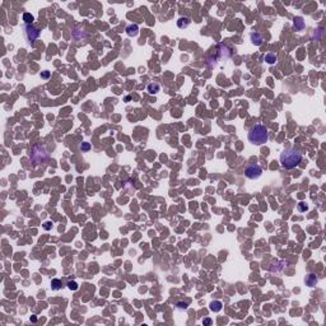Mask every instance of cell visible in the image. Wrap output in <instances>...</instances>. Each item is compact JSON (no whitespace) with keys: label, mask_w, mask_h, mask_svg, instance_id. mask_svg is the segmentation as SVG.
<instances>
[{"label":"cell","mask_w":326,"mask_h":326,"mask_svg":"<svg viewBox=\"0 0 326 326\" xmlns=\"http://www.w3.org/2000/svg\"><path fill=\"white\" fill-rule=\"evenodd\" d=\"M302 161V153L298 149L291 148L280 153V163L285 170H292L297 167Z\"/></svg>","instance_id":"6da1fadb"},{"label":"cell","mask_w":326,"mask_h":326,"mask_svg":"<svg viewBox=\"0 0 326 326\" xmlns=\"http://www.w3.org/2000/svg\"><path fill=\"white\" fill-rule=\"evenodd\" d=\"M249 142L254 145H263L268 142L269 139V133H268V128L263 124H256L254 125L250 131H249Z\"/></svg>","instance_id":"7a4b0ae2"},{"label":"cell","mask_w":326,"mask_h":326,"mask_svg":"<svg viewBox=\"0 0 326 326\" xmlns=\"http://www.w3.org/2000/svg\"><path fill=\"white\" fill-rule=\"evenodd\" d=\"M261 175H263V170L257 163H249L246 168H244V176L250 180H257Z\"/></svg>","instance_id":"3957f363"},{"label":"cell","mask_w":326,"mask_h":326,"mask_svg":"<svg viewBox=\"0 0 326 326\" xmlns=\"http://www.w3.org/2000/svg\"><path fill=\"white\" fill-rule=\"evenodd\" d=\"M24 33H26V37L28 40V42H33L36 38H38L40 36V31L36 30L33 26L31 24H26L24 26Z\"/></svg>","instance_id":"277c9868"},{"label":"cell","mask_w":326,"mask_h":326,"mask_svg":"<svg viewBox=\"0 0 326 326\" xmlns=\"http://www.w3.org/2000/svg\"><path fill=\"white\" fill-rule=\"evenodd\" d=\"M251 41H252L254 45L260 46V45H263V42H264V37H263V35H260V33L254 32V33H251Z\"/></svg>","instance_id":"5b68a950"},{"label":"cell","mask_w":326,"mask_h":326,"mask_svg":"<svg viewBox=\"0 0 326 326\" xmlns=\"http://www.w3.org/2000/svg\"><path fill=\"white\" fill-rule=\"evenodd\" d=\"M126 33L129 35V36H137L138 33H139V27L137 26V24H130V26H128L126 27Z\"/></svg>","instance_id":"8992f818"},{"label":"cell","mask_w":326,"mask_h":326,"mask_svg":"<svg viewBox=\"0 0 326 326\" xmlns=\"http://www.w3.org/2000/svg\"><path fill=\"white\" fill-rule=\"evenodd\" d=\"M293 27H294V30H296V31H302V30H303V27H305V22H303V19H302L301 17L294 18Z\"/></svg>","instance_id":"52a82bcc"},{"label":"cell","mask_w":326,"mask_h":326,"mask_svg":"<svg viewBox=\"0 0 326 326\" xmlns=\"http://www.w3.org/2000/svg\"><path fill=\"white\" fill-rule=\"evenodd\" d=\"M191 23V19H190L189 17H181L179 21H177V26H179V28H186V27Z\"/></svg>","instance_id":"ba28073f"},{"label":"cell","mask_w":326,"mask_h":326,"mask_svg":"<svg viewBox=\"0 0 326 326\" xmlns=\"http://www.w3.org/2000/svg\"><path fill=\"white\" fill-rule=\"evenodd\" d=\"M306 284L308 285V287H315V285L317 284V278L315 274H308L307 278H306Z\"/></svg>","instance_id":"9c48e42d"},{"label":"cell","mask_w":326,"mask_h":326,"mask_svg":"<svg viewBox=\"0 0 326 326\" xmlns=\"http://www.w3.org/2000/svg\"><path fill=\"white\" fill-rule=\"evenodd\" d=\"M222 307H223V305L219 301H213V302H210V306H209L210 311H213V312H219L222 310Z\"/></svg>","instance_id":"30bf717a"},{"label":"cell","mask_w":326,"mask_h":326,"mask_svg":"<svg viewBox=\"0 0 326 326\" xmlns=\"http://www.w3.org/2000/svg\"><path fill=\"white\" fill-rule=\"evenodd\" d=\"M147 89H148V92L151 93V94H156V93H158V92H159L161 87H159V84H158V83H151V84H148Z\"/></svg>","instance_id":"8fae6325"},{"label":"cell","mask_w":326,"mask_h":326,"mask_svg":"<svg viewBox=\"0 0 326 326\" xmlns=\"http://www.w3.org/2000/svg\"><path fill=\"white\" fill-rule=\"evenodd\" d=\"M265 61L268 63V64H275L277 63V55L275 54H266L265 55Z\"/></svg>","instance_id":"7c38bea8"},{"label":"cell","mask_w":326,"mask_h":326,"mask_svg":"<svg viewBox=\"0 0 326 326\" xmlns=\"http://www.w3.org/2000/svg\"><path fill=\"white\" fill-rule=\"evenodd\" d=\"M61 285H63V283H61V280H59V279H52V280H51V288H52L54 291H59V289L61 288Z\"/></svg>","instance_id":"4fadbf2b"},{"label":"cell","mask_w":326,"mask_h":326,"mask_svg":"<svg viewBox=\"0 0 326 326\" xmlns=\"http://www.w3.org/2000/svg\"><path fill=\"white\" fill-rule=\"evenodd\" d=\"M23 21L27 23V24H31L33 22V16L30 14V13H24L23 14Z\"/></svg>","instance_id":"5bb4252c"},{"label":"cell","mask_w":326,"mask_h":326,"mask_svg":"<svg viewBox=\"0 0 326 326\" xmlns=\"http://www.w3.org/2000/svg\"><path fill=\"white\" fill-rule=\"evenodd\" d=\"M66 285H68V288H69L70 291H77V289L79 288V285H78L75 282H72V280H70V282H68Z\"/></svg>","instance_id":"9a60e30c"},{"label":"cell","mask_w":326,"mask_h":326,"mask_svg":"<svg viewBox=\"0 0 326 326\" xmlns=\"http://www.w3.org/2000/svg\"><path fill=\"white\" fill-rule=\"evenodd\" d=\"M308 208H307V205L306 204H303V203H301V204H298V210L300 212H306Z\"/></svg>","instance_id":"2e32d148"},{"label":"cell","mask_w":326,"mask_h":326,"mask_svg":"<svg viewBox=\"0 0 326 326\" xmlns=\"http://www.w3.org/2000/svg\"><path fill=\"white\" fill-rule=\"evenodd\" d=\"M176 306H177V308H180V310H186L187 308V303H185V302H179Z\"/></svg>","instance_id":"e0dca14e"},{"label":"cell","mask_w":326,"mask_h":326,"mask_svg":"<svg viewBox=\"0 0 326 326\" xmlns=\"http://www.w3.org/2000/svg\"><path fill=\"white\" fill-rule=\"evenodd\" d=\"M89 148H91V144H89V143H83V144L80 145V149H82V151H88Z\"/></svg>","instance_id":"ac0fdd59"},{"label":"cell","mask_w":326,"mask_h":326,"mask_svg":"<svg viewBox=\"0 0 326 326\" xmlns=\"http://www.w3.org/2000/svg\"><path fill=\"white\" fill-rule=\"evenodd\" d=\"M203 324H204V325H212V324H213V320L209 319V317H207V319L203 320Z\"/></svg>","instance_id":"d6986e66"},{"label":"cell","mask_w":326,"mask_h":326,"mask_svg":"<svg viewBox=\"0 0 326 326\" xmlns=\"http://www.w3.org/2000/svg\"><path fill=\"white\" fill-rule=\"evenodd\" d=\"M50 77V73L49 72H44V73H41V78H49Z\"/></svg>","instance_id":"ffe728a7"},{"label":"cell","mask_w":326,"mask_h":326,"mask_svg":"<svg viewBox=\"0 0 326 326\" xmlns=\"http://www.w3.org/2000/svg\"><path fill=\"white\" fill-rule=\"evenodd\" d=\"M51 227H52V224H51L50 222H47V223H45V224H44V228H45V229H50Z\"/></svg>","instance_id":"44dd1931"}]
</instances>
